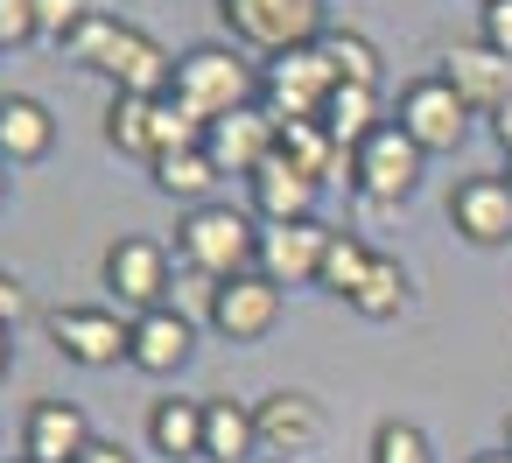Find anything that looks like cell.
I'll return each mask as SVG.
<instances>
[{
  "instance_id": "6da1fadb",
  "label": "cell",
  "mask_w": 512,
  "mask_h": 463,
  "mask_svg": "<svg viewBox=\"0 0 512 463\" xmlns=\"http://www.w3.org/2000/svg\"><path fill=\"white\" fill-rule=\"evenodd\" d=\"M64 50H71L85 71H106L113 92H134V99H169V85H176V57H169L148 29H134V22H120V15H92Z\"/></svg>"
},
{
  "instance_id": "7a4b0ae2",
  "label": "cell",
  "mask_w": 512,
  "mask_h": 463,
  "mask_svg": "<svg viewBox=\"0 0 512 463\" xmlns=\"http://www.w3.org/2000/svg\"><path fill=\"white\" fill-rule=\"evenodd\" d=\"M176 253L204 281H239V274L260 267V225L246 211H232V204H197L176 225Z\"/></svg>"
},
{
  "instance_id": "3957f363",
  "label": "cell",
  "mask_w": 512,
  "mask_h": 463,
  "mask_svg": "<svg viewBox=\"0 0 512 463\" xmlns=\"http://www.w3.org/2000/svg\"><path fill=\"white\" fill-rule=\"evenodd\" d=\"M253 92H260V78H253V64H246L232 43H197V50L176 57V85H169V99L190 106L204 127H218L225 113L253 106Z\"/></svg>"
},
{
  "instance_id": "277c9868",
  "label": "cell",
  "mask_w": 512,
  "mask_h": 463,
  "mask_svg": "<svg viewBox=\"0 0 512 463\" xmlns=\"http://www.w3.org/2000/svg\"><path fill=\"white\" fill-rule=\"evenodd\" d=\"M218 22L260 57H288L323 43V0H218Z\"/></svg>"
},
{
  "instance_id": "5b68a950",
  "label": "cell",
  "mask_w": 512,
  "mask_h": 463,
  "mask_svg": "<svg viewBox=\"0 0 512 463\" xmlns=\"http://www.w3.org/2000/svg\"><path fill=\"white\" fill-rule=\"evenodd\" d=\"M260 92H267V113H274L281 127H309V120H323V106H330V92H337V71H330L323 43H309V50L267 57Z\"/></svg>"
},
{
  "instance_id": "8992f818",
  "label": "cell",
  "mask_w": 512,
  "mask_h": 463,
  "mask_svg": "<svg viewBox=\"0 0 512 463\" xmlns=\"http://www.w3.org/2000/svg\"><path fill=\"white\" fill-rule=\"evenodd\" d=\"M421 155H449V148H463V134H470V106L442 85V78H414L407 92H400V120H393Z\"/></svg>"
},
{
  "instance_id": "52a82bcc",
  "label": "cell",
  "mask_w": 512,
  "mask_h": 463,
  "mask_svg": "<svg viewBox=\"0 0 512 463\" xmlns=\"http://www.w3.org/2000/svg\"><path fill=\"white\" fill-rule=\"evenodd\" d=\"M50 337H57V351H64L71 365H92V372L134 358V323H120L113 309L64 302V309H50Z\"/></svg>"
},
{
  "instance_id": "ba28073f",
  "label": "cell",
  "mask_w": 512,
  "mask_h": 463,
  "mask_svg": "<svg viewBox=\"0 0 512 463\" xmlns=\"http://www.w3.org/2000/svg\"><path fill=\"white\" fill-rule=\"evenodd\" d=\"M351 183L365 204H407L414 183H421V148L400 134V127H379L358 155H351Z\"/></svg>"
},
{
  "instance_id": "9c48e42d",
  "label": "cell",
  "mask_w": 512,
  "mask_h": 463,
  "mask_svg": "<svg viewBox=\"0 0 512 463\" xmlns=\"http://www.w3.org/2000/svg\"><path fill=\"white\" fill-rule=\"evenodd\" d=\"M204 155L218 162V176H246V183H253V176L281 155V120H274L267 106H239V113H225V120L211 127Z\"/></svg>"
},
{
  "instance_id": "30bf717a",
  "label": "cell",
  "mask_w": 512,
  "mask_h": 463,
  "mask_svg": "<svg viewBox=\"0 0 512 463\" xmlns=\"http://www.w3.org/2000/svg\"><path fill=\"white\" fill-rule=\"evenodd\" d=\"M470 113H505L512 106V57H498L491 43H456V50H442V71H435Z\"/></svg>"
},
{
  "instance_id": "8fae6325",
  "label": "cell",
  "mask_w": 512,
  "mask_h": 463,
  "mask_svg": "<svg viewBox=\"0 0 512 463\" xmlns=\"http://www.w3.org/2000/svg\"><path fill=\"white\" fill-rule=\"evenodd\" d=\"M274 323H281V288H274L260 267L239 274V281H218V295H211V330H218V337L260 344Z\"/></svg>"
},
{
  "instance_id": "7c38bea8",
  "label": "cell",
  "mask_w": 512,
  "mask_h": 463,
  "mask_svg": "<svg viewBox=\"0 0 512 463\" xmlns=\"http://www.w3.org/2000/svg\"><path fill=\"white\" fill-rule=\"evenodd\" d=\"M106 288H113L134 316L162 309V302H169V253H162L155 239H113V246H106Z\"/></svg>"
},
{
  "instance_id": "4fadbf2b",
  "label": "cell",
  "mask_w": 512,
  "mask_h": 463,
  "mask_svg": "<svg viewBox=\"0 0 512 463\" xmlns=\"http://www.w3.org/2000/svg\"><path fill=\"white\" fill-rule=\"evenodd\" d=\"M92 442H99V435H92L85 407H78V400H57V393H43V400L29 407V421H22V456H29V463H78Z\"/></svg>"
},
{
  "instance_id": "5bb4252c",
  "label": "cell",
  "mask_w": 512,
  "mask_h": 463,
  "mask_svg": "<svg viewBox=\"0 0 512 463\" xmlns=\"http://www.w3.org/2000/svg\"><path fill=\"white\" fill-rule=\"evenodd\" d=\"M449 225L470 239V246H512V183L505 176H463L449 190Z\"/></svg>"
},
{
  "instance_id": "9a60e30c",
  "label": "cell",
  "mask_w": 512,
  "mask_h": 463,
  "mask_svg": "<svg viewBox=\"0 0 512 463\" xmlns=\"http://www.w3.org/2000/svg\"><path fill=\"white\" fill-rule=\"evenodd\" d=\"M330 239H337V232L316 225V218H302V225H267V232H260V274H267L274 288H302V281L323 274Z\"/></svg>"
},
{
  "instance_id": "2e32d148",
  "label": "cell",
  "mask_w": 512,
  "mask_h": 463,
  "mask_svg": "<svg viewBox=\"0 0 512 463\" xmlns=\"http://www.w3.org/2000/svg\"><path fill=\"white\" fill-rule=\"evenodd\" d=\"M253 421H260V449H274L281 463H288V456H309V449L323 442V428H330V421H323V400L288 393V386L267 393V400L253 407Z\"/></svg>"
},
{
  "instance_id": "e0dca14e",
  "label": "cell",
  "mask_w": 512,
  "mask_h": 463,
  "mask_svg": "<svg viewBox=\"0 0 512 463\" xmlns=\"http://www.w3.org/2000/svg\"><path fill=\"white\" fill-rule=\"evenodd\" d=\"M316 197H323V183L302 176L288 155H274V162L253 176V211H260L267 225H302V218H316Z\"/></svg>"
},
{
  "instance_id": "ac0fdd59",
  "label": "cell",
  "mask_w": 512,
  "mask_h": 463,
  "mask_svg": "<svg viewBox=\"0 0 512 463\" xmlns=\"http://www.w3.org/2000/svg\"><path fill=\"white\" fill-rule=\"evenodd\" d=\"M50 148H57V120H50L43 99H29V92L0 99V162L22 169V162H43Z\"/></svg>"
},
{
  "instance_id": "d6986e66",
  "label": "cell",
  "mask_w": 512,
  "mask_h": 463,
  "mask_svg": "<svg viewBox=\"0 0 512 463\" xmlns=\"http://www.w3.org/2000/svg\"><path fill=\"white\" fill-rule=\"evenodd\" d=\"M190 344H197V323L183 316V309H148V316H134V365L141 372H183L190 365Z\"/></svg>"
},
{
  "instance_id": "ffe728a7",
  "label": "cell",
  "mask_w": 512,
  "mask_h": 463,
  "mask_svg": "<svg viewBox=\"0 0 512 463\" xmlns=\"http://www.w3.org/2000/svg\"><path fill=\"white\" fill-rule=\"evenodd\" d=\"M260 456V421L239 400H204V463H253Z\"/></svg>"
},
{
  "instance_id": "44dd1931",
  "label": "cell",
  "mask_w": 512,
  "mask_h": 463,
  "mask_svg": "<svg viewBox=\"0 0 512 463\" xmlns=\"http://www.w3.org/2000/svg\"><path fill=\"white\" fill-rule=\"evenodd\" d=\"M379 127H386V120H379V92H372V85H337V92H330V106H323V134H330L344 155H358Z\"/></svg>"
},
{
  "instance_id": "7402d4cb",
  "label": "cell",
  "mask_w": 512,
  "mask_h": 463,
  "mask_svg": "<svg viewBox=\"0 0 512 463\" xmlns=\"http://www.w3.org/2000/svg\"><path fill=\"white\" fill-rule=\"evenodd\" d=\"M148 442H155V456H169V463H197V456H204V400H155Z\"/></svg>"
},
{
  "instance_id": "603a6c76",
  "label": "cell",
  "mask_w": 512,
  "mask_h": 463,
  "mask_svg": "<svg viewBox=\"0 0 512 463\" xmlns=\"http://www.w3.org/2000/svg\"><path fill=\"white\" fill-rule=\"evenodd\" d=\"M106 141L134 162H155V99H134V92H113L106 106Z\"/></svg>"
},
{
  "instance_id": "cb8c5ba5",
  "label": "cell",
  "mask_w": 512,
  "mask_h": 463,
  "mask_svg": "<svg viewBox=\"0 0 512 463\" xmlns=\"http://www.w3.org/2000/svg\"><path fill=\"white\" fill-rule=\"evenodd\" d=\"M155 169V190H169V197H183L190 211L211 197V183H218V162L204 155V148H183V155H162V162H148Z\"/></svg>"
},
{
  "instance_id": "d4e9b609",
  "label": "cell",
  "mask_w": 512,
  "mask_h": 463,
  "mask_svg": "<svg viewBox=\"0 0 512 463\" xmlns=\"http://www.w3.org/2000/svg\"><path fill=\"white\" fill-rule=\"evenodd\" d=\"M372 260H379V253H372L358 232H337V239H330V253H323V274H316V288H330V295H344V302H351V295L365 288Z\"/></svg>"
},
{
  "instance_id": "484cf974",
  "label": "cell",
  "mask_w": 512,
  "mask_h": 463,
  "mask_svg": "<svg viewBox=\"0 0 512 463\" xmlns=\"http://www.w3.org/2000/svg\"><path fill=\"white\" fill-rule=\"evenodd\" d=\"M351 309H358V316H372V323H393V316L407 309V267H400L393 253H379V260H372V274H365V288L351 295Z\"/></svg>"
},
{
  "instance_id": "4316f807",
  "label": "cell",
  "mask_w": 512,
  "mask_h": 463,
  "mask_svg": "<svg viewBox=\"0 0 512 463\" xmlns=\"http://www.w3.org/2000/svg\"><path fill=\"white\" fill-rule=\"evenodd\" d=\"M323 57H330L337 85H372L379 92V57H372L365 36H323Z\"/></svg>"
},
{
  "instance_id": "83f0119b",
  "label": "cell",
  "mask_w": 512,
  "mask_h": 463,
  "mask_svg": "<svg viewBox=\"0 0 512 463\" xmlns=\"http://www.w3.org/2000/svg\"><path fill=\"white\" fill-rule=\"evenodd\" d=\"M372 463H435V449L414 421H379L372 428Z\"/></svg>"
},
{
  "instance_id": "f1b7e54d",
  "label": "cell",
  "mask_w": 512,
  "mask_h": 463,
  "mask_svg": "<svg viewBox=\"0 0 512 463\" xmlns=\"http://www.w3.org/2000/svg\"><path fill=\"white\" fill-rule=\"evenodd\" d=\"M92 15H99L92 0H36V36H43V43H71Z\"/></svg>"
},
{
  "instance_id": "f546056e",
  "label": "cell",
  "mask_w": 512,
  "mask_h": 463,
  "mask_svg": "<svg viewBox=\"0 0 512 463\" xmlns=\"http://www.w3.org/2000/svg\"><path fill=\"white\" fill-rule=\"evenodd\" d=\"M36 43V0H0V50Z\"/></svg>"
},
{
  "instance_id": "4dcf8cb0",
  "label": "cell",
  "mask_w": 512,
  "mask_h": 463,
  "mask_svg": "<svg viewBox=\"0 0 512 463\" xmlns=\"http://www.w3.org/2000/svg\"><path fill=\"white\" fill-rule=\"evenodd\" d=\"M477 43H491L498 57H512V0H491V8H484V36Z\"/></svg>"
},
{
  "instance_id": "1f68e13d",
  "label": "cell",
  "mask_w": 512,
  "mask_h": 463,
  "mask_svg": "<svg viewBox=\"0 0 512 463\" xmlns=\"http://www.w3.org/2000/svg\"><path fill=\"white\" fill-rule=\"evenodd\" d=\"M22 309H29V295H22V281H15V274H0V323H15Z\"/></svg>"
},
{
  "instance_id": "d6a6232c",
  "label": "cell",
  "mask_w": 512,
  "mask_h": 463,
  "mask_svg": "<svg viewBox=\"0 0 512 463\" xmlns=\"http://www.w3.org/2000/svg\"><path fill=\"white\" fill-rule=\"evenodd\" d=\"M78 463H134V456H127V449H120V442H92V449H85V456H78Z\"/></svg>"
},
{
  "instance_id": "836d02e7",
  "label": "cell",
  "mask_w": 512,
  "mask_h": 463,
  "mask_svg": "<svg viewBox=\"0 0 512 463\" xmlns=\"http://www.w3.org/2000/svg\"><path fill=\"white\" fill-rule=\"evenodd\" d=\"M491 134H498V148H505V162H512V106H505V113L491 120Z\"/></svg>"
},
{
  "instance_id": "e575fe53",
  "label": "cell",
  "mask_w": 512,
  "mask_h": 463,
  "mask_svg": "<svg viewBox=\"0 0 512 463\" xmlns=\"http://www.w3.org/2000/svg\"><path fill=\"white\" fill-rule=\"evenodd\" d=\"M15 365V344H8V323H0V372H8Z\"/></svg>"
},
{
  "instance_id": "d590c367",
  "label": "cell",
  "mask_w": 512,
  "mask_h": 463,
  "mask_svg": "<svg viewBox=\"0 0 512 463\" xmlns=\"http://www.w3.org/2000/svg\"><path fill=\"white\" fill-rule=\"evenodd\" d=\"M470 463H512V449H484V456H470Z\"/></svg>"
},
{
  "instance_id": "8d00e7d4",
  "label": "cell",
  "mask_w": 512,
  "mask_h": 463,
  "mask_svg": "<svg viewBox=\"0 0 512 463\" xmlns=\"http://www.w3.org/2000/svg\"><path fill=\"white\" fill-rule=\"evenodd\" d=\"M0 197H8V162H0Z\"/></svg>"
},
{
  "instance_id": "74e56055",
  "label": "cell",
  "mask_w": 512,
  "mask_h": 463,
  "mask_svg": "<svg viewBox=\"0 0 512 463\" xmlns=\"http://www.w3.org/2000/svg\"><path fill=\"white\" fill-rule=\"evenodd\" d=\"M505 449H512V414H505Z\"/></svg>"
},
{
  "instance_id": "f35d334b",
  "label": "cell",
  "mask_w": 512,
  "mask_h": 463,
  "mask_svg": "<svg viewBox=\"0 0 512 463\" xmlns=\"http://www.w3.org/2000/svg\"><path fill=\"white\" fill-rule=\"evenodd\" d=\"M477 8H491V0H477Z\"/></svg>"
},
{
  "instance_id": "ab89813d",
  "label": "cell",
  "mask_w": 512,
  "mask_h": 463,
  "mask_svg": "<svg viewBox=\"0 0 512 463\" xmlns=\"http://www.w3.org/2000/svg\"><path fill=\"white\" fill-rule=\"evenodd\" d=\"M505 183H512V169H505Z\"/></svg>"
},
{
  "instance_id": "60d3db41",
  "label": "cell",
  "mask_w": 512,
  "mask_h": 463,
  "mask_svg": "<svg viewBox=\"0 0 512 463\" xmlns=\"http://www.w3.org/2000/svg\"><path fill=\"white\" fill-rule=\"evenodd\" d=\"M15 463H29V456H15Z\"/></svg>"
}]
</instances>
